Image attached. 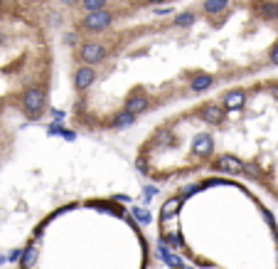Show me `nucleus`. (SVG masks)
Masks as SVG:
<instances>
[{
	"mask_svg": "<svg viewBox=\"0 0 278 269\" xmlns=\"http://www.w3.org/2000/svg\"><path fill=\"white\" fill-rule=\"evenodd\" d=\"M50 0H0V171L52 114L57 55Z\"/></svg>",
	"mask_w": 278,
	"mask_h": 269,
	"instance_id": "3",
	"label": "nucleus"
},
{
	"mask_svg": "<svg viewBox=\"0 0 278 269\" xmlns=\"http://www.w3.org/2000/svg\"><path fill=\"white\" fill-rule=\"evenodd\" d=\"M146 22L109 15L67 32L69 124L111 136L148 116L278 69V0L155 5Z\"/></svg>",
	"mask_w": 278,
	"mask_h": 269,
	"instance_id": "1",
	"label": "nucleus"
},
{
	"mask_svg": "<svg viewBox=\"0 0 278 269\" xmlns=\"http://www.w3.org/2000/svg\"><path fill=\"white\" fill-rule=\"evenodd\" d=\"M133 166L155 185L222 175L278 203V74L229 84L160 114L135 146Z\"/></svg>",
	"mask_w": 278,
	"mask_h": 269,
	"instance_id": "2",
	"label": "nucleus"
}]
</instances>
